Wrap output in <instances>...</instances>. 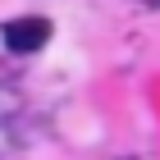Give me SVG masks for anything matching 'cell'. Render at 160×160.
<instances>
[{"label": "cell", "mask_w": 160, "mask_h": 160, "mask_svg": "<svg viewBox=\"0 0 160 160\" xmlns=\"http://www.w3.org/2000/svg\"><path fill=\"white\" fill-rule=\"evenodd\" d=\"M0 41H5L9 55H37V50L50 41V18H41V14L9 18V23L0 28Z\"/></svg>", "instance_id": "cell-1"}]
</instances>
